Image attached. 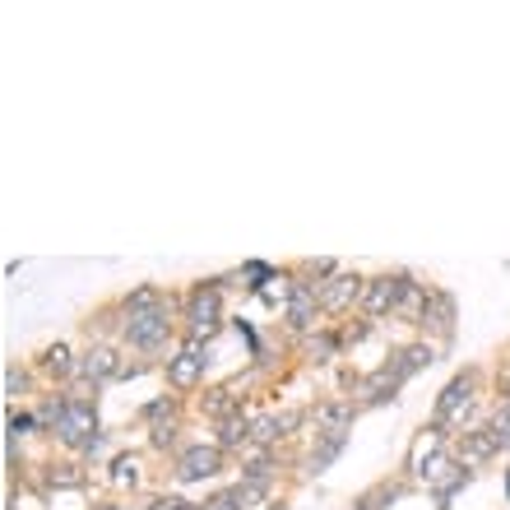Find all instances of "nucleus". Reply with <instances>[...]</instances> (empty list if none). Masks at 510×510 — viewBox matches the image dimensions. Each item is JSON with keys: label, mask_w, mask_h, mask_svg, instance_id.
Segmentation results:
<instances>
[{"label": "nucleus", "mask_w": 510, "mask_h": 510, "mask_svg": "<svg viewBox=\"0 0 510 510\" xmlns=\"http://www.w3.org/2000/svg\"><path fill=\"white\" fill-rule=\"evenodd\" d=\"M126 339L135 349H162L168 343V306H153V311H135L126 320Z\"/></svg>", "instance_id": "f257e3e1"}, {"label": "nucleus", "mask_w": 510, "mask_h": 510, "mask_svg": "<svg viewBox=\"0 0 510 510\" xmlns=\"http://www.w3.org/2000/svg\"><path fill=\"white\" fill-rule=\"evenodd\" d=\"M218 474V451L209 445V451H204V445H195V451H186L181 455V464H177V478L181 483H195V478H214Z\"/></svg>", "instance_id": "f03ea898"}, {"label": "nucleus", "mask_w": 510, "mask_h": 510, "mask_svg": "<svg viewBox=\"0 0 510 510\" xmlns=\"http://www.w3.org/2000/svg\"><path fill=\"white\" fill-rule=\"evenodd\" d=\"M191 330L204 334V339L218 330V288H209V293L200 288V293L191 297Z\"/></svg>", "instance_id": "7ed1b4c3"}, {"label": "nucleus", "mask_w": 510, "mask_h": 510, "mask_svg": "<svg viewBox=\"0 0 510 510\" xmlns=\"http://www.w3.org/2000/svg\"><path fill=\"white\" fill-rule=\"evenodd\" d=\"M121 372H126V366H121L116 362V353L112 349H89L84 353V362H79V376H84V381H112V376H121Z\"/></svg>", "instance_id": "20e7f679"}, {"label": "nucleus", "mask_w": 510, "mask_h": 510, "mask_svg": "<svg viewBox=\"0 0 510 510\" xmlns=\"http://www.w3.org/2000/svg\"><path fill=\"white\" fill-rule=\"evenodd\" d=\"M468 399H474V381H468V376L451 381V385H445V395H441V404H436V418H441V422L455 418V408L468 404Z\"/></svg>", "instance_id": "39448f33"}, {"label": "nucleus", "mask_w": 510, "mask_h": 510, "mask_svg": "<svg viewBox=\"0 0 510 510\" xmlns=\"http://www.w3.org/2000/svg\"><path fill=\"white\" fill-rule=\"evenodd\" d=\"M200 366H204V357H200V349L191 343V349L181 353V357H172V366H168V381H172V385H195Z\"/></svg>", "instance_id": "423d86ee"}, {"label": "nucleus", "mask_w": 510, "mask_h": 510, "mask_svg": "<svg viewBox=\"0 0 510 510\" xmlns=\"http://www.w3.org/2000/svg\"><path fill=\"white\" fill-rule=\"evenodd\" d=\"M357 293H362V288H357V279L343 274V279H330V288H320V302L330 306V311H343V306H349Z\"/></svg>", "instance_id": "0eeeda50"}, {"label": "nucleus", "mask_w": 510, "mask_h": 510, "mask_svg": "<svg viewBox=\"0 0 510 510\" xmlns=\"http://www.w3.org/2000/svg\"><path fill=\"white\" fill-rule=\"evenodd\" d=\"M445 468H455V464H445V459H432V468H422V474H427V483H441V474H445ZM468 483V474H464V468H459V474L455 478H445V487H441V501H451V492H455V487H464Z\"/></svg>", "instance_id": "6e6552de"}, {"label": "nucleus", "mask_w": 510, "mask_h": 510, "mask_svg": "<svg viewBox=\"0 0 510 510\" xmlns=\"http://www.w3.org/2000/svg\"><path fill=\"white\" fill-rule=\"evenodd\" d=\"M343 441H349V432H325V441L316 445V455H311V468L320 474V468H330V459L343 451Z\"/></svg>", "instance_id": "1a4fd4ad"}, {"label": "nucleus", "mask_w": 510, "mask_h": 510, "mask_svg": "<svg viewBox=\"0 0 510 510\" xmlns=\"http://www.w3.org/2000/svg\"><path fill=\"white\" fill-rule=\"evenodd\" d=\"M492 436H497L501 451H510V404L497 408V418H492Z\"/></svg>", "instance_id": "9d476101"}, {"label": "nucleus", "mask_w": 510, "mask_h": 510, "mask_svg": "<svg viewBox=\"0 0 510 510\" xmlns=\"http://www.w3.org/2000/svg\"><path fill=\"white\" fill-rule=\"evenodd\" d=\"M251 432H247V422H241V418H228V422H223V445H237V441H247Z\"/></svg>", "instance_id": "9b49d317"}, {"label": "nucleus", "mask_w": 510, "mask_h": 510, "mask_svg": "<svg viewBox=\"0 0 510 510\" xmlns=\"http://www.w3.org/2000/svg\"><path fill=\"white\" fill-rule=\"evenodd\" d=\"M47 366H51L56 376H66V372H70V353H66V349H51V353H47Z\"/></svg>", "instance_id": "f8f14e48"}, {"label": "nucleus", "mask_w": 510, "mask_h": 510, "mask_svg": "<svg viewBox=\"0 0 510 510\" xmlns=\"http://www.w3.org/2000/svg\"><path fill=\"white\" fill-rule=\"evenodd\" d=\"M204 510H241V506H237V497H232V492H218L214 501H204Z\"/></svg>", "instance_id": "ddd939ff"}, {"label": "nucleus", "mask_w": 510, "mask_h": 510, "mask_svg": "<svg viewBox=\"0 0 510 510\" xmlns=\"http://www.w3.org/2000/svg\"><path fill=\"white\" fill-rule=\"evenodd\" d=\"M126 478L135 483V464L130 459H116V483H126Z\"/></svg>", "instance_id": "4468645a"}, {"label": "nucleus", "mask_w": 510, "mask_h": 510, "mask_svg": "<svg viewBox=\"0 0 510 510\" xmlns=\"http://www.w3.org/2000/svg\"><path fill=\"white\" fill-rule=\"evenodd\" d=\"M177 510H204V506H195V501H177Z\"/></svg>", "instance_id": "2eb2a0df"}]
</instances>
